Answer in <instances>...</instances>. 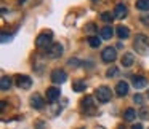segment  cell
Masks as SVG:
<instances>
[{
  "label": "cell",
  "instance_id": "cell-1",
  "mask_svg": "<svg viewBox=\"0 0 149 129\" xmlns=\"http://www.w3.org/2000/svg\"><path fill=\"white\" fill-rule=\"evenodd\" d=\"M133 48H135V51L138 54L146 56L149 53V38L146 35H143V34H138L135 37V40H133Z\"/></svg>",
  "mask_w": 149,
  "mask_h": 129
},
{
  "label": "cell",
  "instance_id": "cell-2",
  "mask_svg": "<svg viewBox=\"0 0 149 129\" xmlns=\"http://www.w3.org/2000/svg\"><path fill=\"white\" fill-rule=\"evenodd\" d=\"M52 38H53V32H52V30H47V32L40 34V35L37 37L36 46H37V48H40V49H48L50 46L53 45Z\"/></svg>",
  "mask_w": 149,
  "mask_h": 129
},
{
  "label": "cell",
  "instance_id": "cell-3",
  "mask_svg": "<svg viewBox=\"0 0 149 129\" xmlns=\"http://www.w3.org/2000/svg\"><path fill=\"white\" fill-rule=\"evenodd\" d=\"M95 96H96L98 102H109L111 100V89L107 86H100L96 88V91H95Z\"/></svg>",
  "mask_w": 149,
  "mask_h": 129
},
{
  "label": "cell",
  "instance_id": "cell-4",
  "mask_svg": "<svg viewBox=\"0 0 149 129\" xmlns=\"http://www.w3.org/2000/svg\"><path fill=\"white\" fill-rule=\"evenodd\" d=\"M101 59H103L104 62H107V64L114 62V61L117 59V51H116V48H112V46H107V48H104L103 53H101Z\"/></svg>",
  "mask_w": 149,
  "mask_h": 129
},
{
  "label": "cell",
  "instance_id": "cell-5",
  "mask_svg": "<svg viewBox=\"0 0 149 129\" xmlns=\"http://www.w3.org/2000/svg\"><path fill=\"white\" fill-rule=\"evenodd\" d=\"M15 81H16V86L21 88V89H29V88L32 86V80H31V77H27V75H16V77H15Z\"/></svg>",
  "mask_w": 149,
  "mask_h": 129
},
{
  "label": "cell",
  "instance_id": "cell-6",
  "mask_svg": "<svg viewBox=\"0 0 149 129\" xmlns=\"http://www.w3.org/2000/svg\"><path fill=\"white\" fill-rule=\"evenodd\" d=\"M50 78H52L53 83H56V84H63L66 80H68V73H66L64 70H61V69H56V70H53V72H52Z\"/></svg>",
  "mask_w": 149,
  "mask_h": 129
},
{
  "label": "cell",
  "instance_id": "cell-7",
  "mask_svg": "<svg viewBox=\"0 0 149 129\" xmlns=\"http://www.w3.org/2000/svg\"><path fill=\"white\" fill-rule=\"evenodd\" d=\"M61 54H63V45L61 43H53V45L47 49V56H48L50 59H56Z\"/></svg>",
  "mask_w": 149,
  "mask_h": 129
},
{
  "label": "cell",
  "instance_id": "cell-8",
  "mask_svg": "<svg viewBox=\"0 0 149 129\" xmlns=\"http://www.w3.org/2000/svg\"><path fill=\"white\" fill-rule=\"evenodd\" d=\"M80 105H82V110H84V112L93 113V110H95V102H93V97H91V96H85L84 99L80 100Z\"/></svg>",
  "mask_w": 149,
  "mask_h": 129
},
{
  "label": "cell",
  "instance_id": "cell-9",
  "mask_svg": "<svg viewBox=\"0 0 149 129\" xmlns=\"http://www.w3.org/2000/svg\"><path fill=\"white\" fill-rule=\"evenodd\" d=\"M127 14H128V8H127V5L125 3H117L116 10H114V16L119 18V19H123V18H127Z\"/></svg>",
  "mask_w": 149,
  "mask_h": 129
},
{
  "label": "cell",
  "instance_id": "cell-10",
  "mask_svg": "<svg viewBox=\"0 0 149 129\" xmlns=\"http://www.w3.org/2000/svg\"><path fill=\"white\" fill-rule=\"evenodd\" d=\"M59 96H61L59 88L52 86V88H48V89H47V100H48V102H55V100H58Z\"/></svg>",
  "mask_w": 149,
  "mask_h": 129
},
{
  "label": "cell",
  "instance_id": "cell-11",
  "mask_svg": "<svg viewBox=\"0 0 149 129\" xmlns=\"http://www.w3.org/2000/svg\"><path fill=\"white\" fill-rule=\"evenodd\" d=\"M31 105H32V108H36V110H42L43 105H45V100L42 99V96L34 94V96L31 97Z\"/></svg>",
  "mask_w": 149,
  "mask_h": 129
},
{
  "label": "cell",
  "instance_id": "cell-12",
  "mask_svg": "<svg viewBox=\"0 0 149 129\" xmlns=\"http://www.w3.org/2000/svg\"><path fill=\"white\" fill-rule=\"evenodd\" d=\"M116 93H117V96H120V97L127 96V94H128V83H127V81H119L117 86H116Z\"/></svg>",
  "mask_w": 149,
  "mask_h": 129
},
{
  "label": "cell",
  "instance_id": "cell-13",
  "mask_svg": "<svg viewBox=\"0 0 149 129\" xmlns=\"http://www.w3.org/2000/svg\"><path fill=\"white\" fill-rule=\"evenodd\" d=\"M133 86L136 89H143V88L148 86V80L144 77H141V75H136V77H133Z\"/></svg>",
  "mask_w": 149,
  "mask_h": 129
},
{
  "label": "cell",
  "instance_id": "cell-14",
  "mask_svg": "<svg viewBox=\"0 0 149 129\" xmlns=\"http://www.w3.org/2000/svg\"><path fill=\"white\" fill-rule=\"evenodd\" d=\"M135 62V56L132 53H123L122 56V67H132Z\"/></svg>",
  "mask_w": 149,
  "mask_h": 129
},
{
  "label": "cell",
  "instance_id": "cell-15",
  "mask_svg": "<svg viewBox=\"0 0 149 129\" xmlns=\"http://www.w3.org/2000/svg\"><path fill=\"white\" fill-rule=\"evenodd\" d=\"M72 89H74L75 93H84V91L87 89V83H85V80H74L72 81Z\"/></svg>",
  "mask_w": 149,
  "mask_h": 129
},
{
  "label": "cell",
  "instance_id": "cell-16",
  "mask_svg": "<svg viewBox=\"0 0 149 129\" xmlns=\"http://www.w3.org/2000/svg\"><path fill=\"white\" fill-rule=\"evenodd\" d=\"M116 34H117V37H119L120 40H125V38H128V37H130V29H128V27H125V26H119L116 29Z\"/></svg>",
  "mask_w": 149,
  "mask_h": 129
},
{
  "label": "cell",
  "instance_id": "cell-17",
  "mask_svg": "<svg viewBox=\"0 0 149 129\" xmlns=\"http://www.w3.org/2000/svg\"><path fill=\"white\" fill-rule=\"evenodd\" d=\"M112 35H114V30L111 26H104L103 29H101V37H103L104 40H111Z\"/></svg>",
  "mask_w": 149,
  "mask_h": 129
},
{
  "label": "cell",
  "instance_id": "cell-18",
  "mask_svg": "<svg viewBox=\"0 0 149 129\" xmlns=\"http://www.w3.org/2000/svg\"><path fill=\"white\" fill-rule=\"evenodd\" d=\"M11 88V78L10 77H2V80H0V89L2 91H8Z\"/></svg>",
  "mask_w": 149,
  "mask_h": 129
},
{
  "label": "cell",
  "instance_id": "cell-19",
  "mask_svg": "<svg viewBox=\"0 0 149 129\" xmlns=\"http://www.w3.org/2000/svg\"><path fill=\"white\" fill-rule=\"evenodd\" d=\"M87 42H88V45H90L91 48H98V46L101 45V40H100V37H98V35H90Z\"/></svg>",
  "mask_w": 149,
  "mask_h": 129
},
{
  "label": "cell",
  "instance_id": "cell-20",
  "mask_svg": "<svg viewBox=\"0 0 149 129\" xmlns=\"http://www.w3.org/2000/svg\"><path fill=\"white\" fill-rule=\"evenodd\" d=\"M135 118H136V112L133 108H127L125 112H123V119H125V121H133Z\"/></svg>",
  "mask_w": 149,
  "mask_h": 129
},
{
  "label": "cell",
  "instance_id": "cell-21",
  "mask_svg": "<svg viewBox=\"0 0 149 129\" xmlns=\"http://www.w3.org/2000/svg\"><path fill=\"white\" fill-rule=\"evenodd\" d=\"M136 8L141 11H149V0H136Z\"/></svg>",
  "mask_w": 149,
  "mask_h": 129
},
{
  "label": "cell",
  "instance_id": "cell-22",
  "mask_svg": "<svg viewBox=\"0 0 149 129\" xmlns=\"http://www.w3.org/2000/svg\"><path fill=\"white\" fill-rule=\"evenodd\" d=\"M114 14H111L109 11H104L103 14H101V21H104V23H112V19H114Z\"/></svg>",
  "mask_w": 149,
  "mask_h": 129
},
{
  "label": "cell",
  "instance_id": "cell-23",
  "mask_svg": "<svg viewBox=\"0 0 149 129\" xmlns=\"http://www.w3.org/2000/svg\"><path fill=\"white\" fill-rule=\"evenodd\" d=\"M138 115L141 116L143 119H149V108H146V107H141V110H139Z\"/></svg>",
  "mask_w": 149,
  "mask_h": 129
},
{
  "label": "cell",
  "instance_id": "cell-24",
  "mask_svg": "<svg viewBox=\"0 0 149 129\" xmlns=\"http://www.w3.org/2000/svg\"><path fill=\"white\" fill-rule=\"evenodd\" d=\"M85 30H87L88 34H95V32H96V24H93V23H88L87 26H85Z\"/></svg>",
  "mask_w": 149,
  "mask_h": 129
},
{
  "label": "cell",
  "instance_id": "cell-25",
  "mask_svg": "<svg viewBox=\"0 0 149 129\" xmlns=\"http://www.w3.org/2000/svg\"><path fill=\"white\" fill-rule=\"evenodd\" d=\"M139 19H141V23L144 24V26H149V11L143 13L141 16H139Z\"/></svg>",
  "mask_w": 149,
  "mask_h": 129
},
{
  "label": "cell",
  "instance_id": "cell-26",
  "mask_svg": "<svg viewBox=\"0 0 149 129\" xmlns=\"http://www.w3.org/2000/svg\"><path fill=\"white\" fill-rule=\"evenodd\" d=\"M117 73H119V69H117V67H111L109 70L106 72V75H107L109 78H111V77H116Z\"/></svg>",
  "mask_w": 149,
  "mask_h": 129
},
{
  "label": "cell",
  "instance_id": "cell-27",
  "mask_svg": "<svg viewBox=\"0 0 149 129\" xmlns=\"http://www.w3.org/2000/svg\"><path fill=\"white\" fill-rule=\"evenodd\" d=\"M143 100H144V99H143L141 94H135V96H133V102L138 104V105H143Z\"/></svg>",
  "mask_w": 149,
  "mask_h": 129
},
{
  "label": "cell",
  "instance_id": "cell-28",
  "mask_svg": "<svg viewBox=\"0 0 149 129\" xmlns=\"http://www.w3.org/2000/svg\"><path fill=\"white\" fill-rule=\"evenodd\" d=\"M68 64H69V65H79V64H80V62H79L77 59H71V61H69Z\"/></svg>",
  "mask_w": 149,
  "mask_h": 129
},
{
  "label": "cell",
  "instance_id": "cell-29",
  "mask_svg": "<svg viewBox=\"0 0 149 129\" xmlns=\"http://www.w3.org/2000/svg\"><path fill=\"white\" fill-rule=\"evenodd\" d=\"M132 129H143V126H141V124H133Z\"/></svg>",
  "mask_w": 149,
  "mask_h": 129
},
{
  "label": "cell",
  "instance_id": "cell-30",
  "mask_svg": "<svg viewBox=\"0 0 149 129\" xmlns=\"http://www.w3.org/2000/svg\"><path fill=\"white\" fill-rule=\"evenodd\" d=\"M148 99H149V93H148Z\"/></svg>",
  "mask_w": 149,
  "mask_h": 129
},
{
  "label": "cell",
  "instance_id": "cell-31",
  "mask_svg": "<svg viewBox=\"0 0 149 129\" xmlns=\"http://www.w3.org/2000/svg\"><path fill=\"white\" fill-rule=\"evenodd\" d=\"M95 2H96V0H95Z\"/></svg>",
  "mask_w": 149,
  "mask_h": 129
}]
</instances>
